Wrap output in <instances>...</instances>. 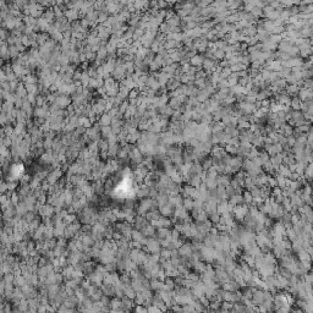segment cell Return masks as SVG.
Masks as SVG:
<instances>
[{
    "label": "cell",
    "instance_id": "1",
    "mask_svg": "<svg viewBox=\"0 0 313 313\" xmlns=\"http://www.w3.org/2000/svg\"><path fill=\"white\" fill-rule=\"evenodd\" d=\"M6 38H9L7 32L5 31V28H0V42L4 41V39H6Z\"/></svg>",
    "mask_w": 313,
    "mask_h": 313
}]
</instances>
